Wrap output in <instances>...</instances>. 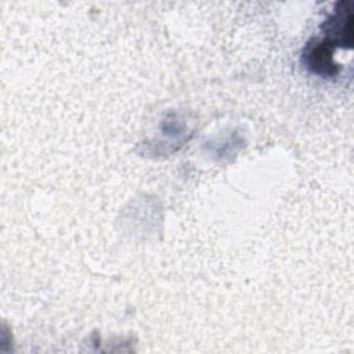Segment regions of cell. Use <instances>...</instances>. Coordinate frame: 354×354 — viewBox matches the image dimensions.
I'll use <instances>...</instances> for the list:
<instances>
[{
    "mask_svg": "<svg viewBox=\"0 0 354 354\" xmlns=\"http://www.w3.org/2000/svg\"><path fill=\"white\" fill-rule=\"evenodd\" d=\"M353 10L350 1L336 3L333 14L322 24V39L308 41L303 58L307 66L319 76H335L339 65L333 61L337 47L351 48L353 44Z\"/></svg>",
    "mask_w": 354,
    "mask_h": 354,
    "instance_id": "cell-1",
    "label": "cell"
}]
</instances>
